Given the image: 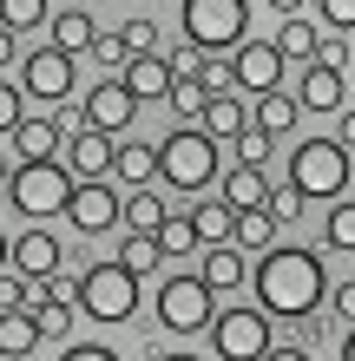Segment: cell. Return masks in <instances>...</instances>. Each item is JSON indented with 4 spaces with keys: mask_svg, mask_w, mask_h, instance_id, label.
<instances>
[{
    "mask_svg": "<svg viewBox=\"0 0 355 361\" xmlns=\"http://www.w3.org/2000/svg\"><path fill=\"white\" fill-rule=\"evenodd\" d=\"M250 289H257V309L263 315H283V322H309L329 295V269L316 250L303 243H277L270 257L250 263Z\"/></svg>",
    "mask_w": 355,
    "mask_h": 361,
    "instance_id": "1",
    "label": "cell"
},
{
    "mask_svg": "<svg viewBox=\"0 0 355 361\" xmlns=\"http://www.w3.org/2000/svg\"><path fill=\"white\" fill-rule=\"evenodd\" d=\"M250 0H184L178 20H184V39L204 53V59H217V53H243L250 47Z\"/></svg>",
    "mask_w": 355,
    "mask_h": 361,
    "instance_id": "2",
    "label": "cell"
},
{
    "mask_svg": "<svg viewBox=\"0 0 355 361\" xmlns=\"http://www.w3.org/2000/svg\"><path fill=\"white\" fill-rule=\"evenodd\" d=\"M158 178L172 184V190H204L217 171V138L204 132V125H178L172 138L158 145Z\"/></svg>",
    "mask_w": 355,
    "mask_h": 361,
    "instance_id": "3",
    "label": "cell"
},
{
    "mask_svg": "<svg viewBox=\"0 0 355 361\" xmlns=\"http://www.w3.org/2000/svg\"><path fill=\"white\" fill-rule=\"evenodd\" d=\"M79 178L66 171V164H20V171L7 178V204L20 210V217H66Z\"/></svg>",
    "mask_w": 355,
    "mask_h": 361,
    "instance_id": "4",
    "label": "cell"
},
{
    "mask_svg": "<svg viewBox=\"0 0 355 361\" xmlns=\"http://www.w3.org/2000/svg\"><path fill=\"white\" fill-rule=\"evenodd\" d=\"M211 322H217V295L204 289L198 269H178V276H164V283H158V329H172V335H204Z\"/></svg>",
    "mask_w": 355,
    "mask_h": 361,
    "instance_id": "5",
    "label": "cell"
},
{
    "mask_svg": "<svg viewBox=\"0 0 355 361\" xmlns=\"http://www.w3.org/2000/svg\"><path fill=\"white\" fill-rule=\"evenodd\" d=\"M289 184L303 190V197H336L349 190V152L336 138H303L296 152H289Z\"/></svg>",
    "mask_w": 355,
    "mask_h": 361,
    "instance_id": "6",
    "label": "cell"
},
{
    "mask_svg": "<svg viewBox=\"0 0 355 361\" xmlns=\"http://www.w3.org/2000/svg\"><path fill=\"white\" fill-rule=\"evenodd\" d=\"M79 315H92V322H132L138 315V276H125L119 263H92L79 276Z\"/></svg>",
    "mask_w": 355,
    "mask_h": 361,
    "instance_id": "7",
    "label": "cell"
},
{
    "mask_svg": "<svg viewBox=\"0 0 355 361\" xmlns=\"http://www.w3.org/2000/svg\"><path fill=\"white\" fill-rule=\"evenodd\" d=\"M211 342H217V361H263L270 355V315L263 309H217Z\"/></svg>",
    "mask_w": 355,
    "mask_h": 361,
    "instance_id": "8",
    "label": "cell"
},
{
    "mask_svg": "<svg viewBox=\"0 0 355 361\" xmlns=\"http://www.w3.org/2000/svg\"><path fill=\"white\" fill-rule=\"evenodd\" d=\"M138 118V99L119 86V79H99V86L79 99V125L86 132H99V138H112V132H125V125Z\"/></svg>",
    "mask_w": 355,
    "mask_h": 361,
    "instance_id": "9",
    "label": "cell"
},
{
    "mask_svg": "<svg viewBox=\"0 0 355 361\" xmlns=\"http://www.w3.org/2000/svg\"><path fill=\"white\" fill-rule=\"evenodd\" d=\"M66 224L79 230V237H99V230L125 224V197H119L112 184H79L73 204H66Z\"/></svg>",
    "mask_w": 355,
    "mask_h": 361,
    "instance_id": "10",
    "label": "cell"
},
{
    "mask_svg": "<svg viewBox=\"0 0 355 361\" xmlns=\"http://www.w3.org/2000/svg\"><path fill=\"white\" fill-rule=\"evenodd\" d=\"M20 92H27V99H66L73 92V59L59 47L27 53V59H20Z\"/></svg>",
    "mask_w": 355,
    "mask_h": 361,
    "instance_id": "11",
    "label": "cell"
},
{
    "mask_svg": "<svg viewBox=\"0 0 355 361\" xmlns=\"http://www.w3.org/2000/svg\"><path fill=\"white\" fill-rule=\"evenodd\" d=\"M277 79H283V53H277V39H250V47L231 59V86H237V92L270 99V92H277Z\"/></svg>",
    "mask_w": 355,
    "mask_h": 361,
    "instance_id": "12",
    "label": "cell"
},
{
    "mask_svg": "<svg viewBox=\"0 0 355 361\" xmlns=\"http://www.w3.org/2000/svg\"><path fill=\"white\" fill-rule=\"evenodd\" d=\"M13 276H27V283L59 276V237L53 230H20L13 237Z\"/></svg>",
    "mask_w": 355,
    "mask_h": 361,
    "instance_id": "13",
    "label": "cell"
},
{
    "mask_svg": "<svg viewBox=\"0 0 355 361\" xmlns=\"http://www.w3.org/2000/svg\"><path fill=\"white\" fill-rule=\"evenodd\" d=\"M119 86H125V92H132V99L145 105V99H172L178 73H172V59H164V53H145V59H132V66L119 73Z\"/></svg>",
    "mask_w": 355,
    "mask_h": 361,
    "instance_id": "14",
    "label": "cell"
},
{
    "mask_svg": "<svg viewBox=\"0 0 355 361\" xmlns=\"http://www.w3.org/2000/svg\"><path fill=\"white\" fill-rule=\"evenodd\" d=\"M66 171H73L79 184H106V171H112V138L73 132V138H66Z\"/></svg>",
    "mask_w": 355,
    "mask_h": 361,
    "instance_id": "15",
    "label": "cell"
},
{
    "mask_svg": "<svg viewBox=\"0 0 355 361\" xmlns=\"http://www.w3.org/2000/svg\"><path fill=\"white\" fill-rule=\"evenodd\" d=\"M198 276H204V289H211V295H224V289H243V283H250V257H243L237 243H217V250H204Z\"/></svg>",
    "mask_w": 355,
    "mask_h": 361,
    "instance_id": "16",
    "label": "cell"
},
{
    "mask_svg": "<svg viewBox=\"0 0 355 361\" xmlns=\"http://www.w3.org/2000/svg\"><path fill=\"white\" fill-rule=\"evenodd\" d=\"M47 27H53V47L59 53H92V39H99V20L86 13V7H53V20H47Z\"/></svg>",
    "mask_w": 355,
    "mask_h": 361,
    "instance_id": "17",
    "label": "cell"
},
{
    "mask_svg": "<svg viewBox=\"0 0 355 361\" xmlns=\"http://www.w3.org/2000/svg\"><path fill=\"white\" fill-rule=\"evenodd\" d=\"M224 204L237 210V217H250V210H263L270 204V178L263 171H243V164H231V171H224V190H217Z\"/></svg>",
    "mask_w": 355,
    "mask_h": 361,
    "instance_id": "18",
    "label": "cell"
},
{
    "mask_svg": "<svg viewBox=\"0 0 355 361\" xmlns=\"http://www.w3.org/2000/svg\"><path fill=\"white\" fill-rule=\"evenodd\" d=\"M204 132L237 145V138L250 132V99H243V92H217V99H211V112H204Z\"/></svg>",
    "mask_w": 355,
    "mask_h": 361,
    "instance_id": "19",
    "label": "cell"
},
{
    "mask_svg": "<svg viewBox=\"0 0 355 361\" xmlns=\"http://www.w3.org/2000/svg\"><path fill=\"white\" fill-rule=\"evenodd\" d=\"M112 178H125L132 190H152V178H158V145H119L112 152Z\"/></svg>",
    "mask_w": 355,
    "mask_h": 361,
    "instance_id": "20",
    "label": "cell"
},
{
    "mask_svg": "<svg viewBox=\"0 0 355 361\" xmlns=\"http://www.w3.org/2000/svg\"><path fill=\"white\" fill-rule=\"evenodd\" d=\"M191 230H198V243H204V250L237 243V210L224 204V197H211V204H198V210H191Z\"/></svg>",
    "mask_w": 355,
    "mask_h": 361,
    "instance_id": "21",
    "label": "cell"
},
{
    "mask_svg": "<svg viewBox=\"0 0 355 361\" xmlns=\"http://www.w3.org/2000/svg\"><path fill=\"white\" fill-rule=\"evenodd\" d=\"M296 105H303V112H342V73L309 66L303 86H296Z\"/></svg>",
    "mask_w": 355,
    "mask_h": 361,
    "instance_id": "22",
    "label": "cell"
},
{
    "mask_svg": "<svg viewBox=\"0 0 355 361\" xmlns=\"http://www.w3.org/2000/svg\"><path fill=\"white\" fill-rule=\"evenodd\" d=\"M296 112H303V105L289 99V92H270V99L250 105V125H257V132H270V138H283V132H296Z\"/></svg>",
    "mask_w": 355,
    "mask_h": 361,
    "instance_id": "23",
    "label": "cell"
},
{
    "mask_svg": "<svg viewBox=\"0 0 355 361\" xmlns=\"http://www.w3.org/2000/svg\"><path fill=\"white\" fill-rule=\"evenodd\" d=\"M40 342V322L27 309H13V315H0V361H27Z\"/></svg>",
    "mask_w": 355,
    "mask_h": 361,
    "instance_id": "24",
    "label": "cell"
},
{
    "mask_svg": "<svg viewBox=\"0 0 355 361\" xmlns=\"http://www.w3.org/2000/svg\"><path fill=\"white\" fill-rule=\"evenodd\" d=\"M164 217H172V210L158 204V190H132V197H125V230H132V237H158Z\"/></svg>",
    "mask_w": 355,
    "mask_h": 361,
    "instance_id": "25",
    "label": "cell"
},
{
    "mask_svg": "<svg viewBox=\"0 0 355 361\" xmlns=\"http://www.w3.org/2000/svg\"><path fill=\"white\" fill-rule=\"evenodd\" d=\"M316 47H323L316 20H283V27H277V53L283 59H316Z\"/></svg>",
    "mask_w": 355,
    "mask_h": 361,
    "instance_id": "26",
    "label": "cell"
},
{
    "mask_svg": "<svg viewBox=\"0 0 355 361\" xmlns=\"http://www.w3.org/2000/svg\"><path fill=\"white\" fill-rule=\"evenodd\" d=\"M237 250H257V257H270V250H277V224H270V210L237 217Z\"/></svg>",
    "mask_w": 355,
    "mask_h": 361,
    "instance_id": "27",
    "label": "cell"
},
{
    "mask_svg": "<svg viewBox=\"0 0 355 361\" xmlns=\"http://www.w3.org/2000/svg\"><path fill=\"white\" fill-rule=\"evenodd\" d=\"M158 257H164L158 237H125V243H119V269H125V276H152Z\"/></svg>",
    "mask_w": 355,
    "mask_h": 361,
    "instance_id": "28",
    "label": "cell"
},
{
    "mask_svg": "<svg viewBox=\"0 0 355 361\" xmlns=\"http://www.w3.org/2000/svg\"><path fill=\"white\" fill-rule=\"evenodd\" d=\"M119 39H125V53H132V59L158 53V20H152V13H132V20H119Z\"/></svg>",
    "mask_w": 355,
    "mask_h": 361,
    "instance_id": "29",
    "label": "cell"
},
{
    "mask_svg": "<svg viewBox=\"0 0 355 361\" xmlns=\"http://www.w3.org/2000/svg\"><path fill=\"white\" fill-rule=\"evenodd\" d=\"M303 204H309V197L283 178V184H270V204H263V210H270V224H277V230H289V224L303 217Z\"/></svg>",
    "mask_w": 355,
    "mask_h": 361,
    "instance_id": "30",
    "label": "cell"
},
{
    "mask_svg": "<svg viewBox=\"0 0 355 361\" xmlns=\"http://www.w3.org/2000/svg\"><path fill=\"white\" fill-rule=\"evenodd\" d=\"M172 112L204 125V112H211V86H204V79H178V86H172Z\"/></svg>",
    "mask_w": 355,
    "mask_h": 361,
    "instance_id": "31",
    "label": "cell"
},
{
    "mask_svg": "<svg viewBox=\"0 0 355 361\" xmlns=\"http://www.w3.org/2000/svg\"><path fill=\"white\" fill-rule=\"evenodd\" d=\"M40 20H53L47 0H0V27L20 33V27H40Z\"/></svg>",
    "mask_w": 355,
    "mask_h": 361,
    "instance_id": "32",
    "label": "cell"
},
{
    "mask_svg": "<svg viewBox=\"0 0 355 361\" xmlns=\"http://www.w3.org/2000/svg\"><path fill=\"white\" fill-rule=\"evenodd\" d=\"M323 250H355V204H349V197L329 210V224H323Z\"/></svg>",
    "mask_w": 355,
    "mask_h": 361,
    "instance_id": "33",
    "label": "cell"
},
{
    "mask_svg": "<svg viewBox=\"0 0 355 361\" xmlns=\"http://www.w3.org/2000/svg\"><path fill=\"white\" fill-rule=\"evenodd\" d=\"M158 250H164V257H191V250H198V230H191V217H164V230H158Z\"/></svg>",
    "mask_w": 355,
    "mask_h": 361,
    "instance_id": "34",
    "label": "cell"
},
{
    "mask_svg": "<svg viewBox=\"0 0 355 361\" xmlns=\"http://www.w3.org/2000/svg\"><path fill=\"white\" fill-rule=\"evenodd\" d=\"M270 152H277V138H270V132H257V125H250V132L237 138V164H243V171H263V164H270Z\"/></svg>",
    "mask_w": 355,
    "mask_h": 361,
    "instance_id": "35",
    "label": "cell"
},
{
    "mask_svg": "<svg viewBox=\"0 0 355 361\" xmlns=\"http://www.w3.org/2000/svg\"><path fill=\"white\" fill-rule=\"evenodd\" d=\"M92 59L99 66H112V79L132 66V53H125V39H119V27H99V39H92Z\"/></svg>",
    "mask_w": 355,
    "mask_h": 361,
    "instance_id": "36",
    "label": "cell"
},
{
    "mask_svg": "<svg viewBox=\"0 0 355 361\" xmlns=\"http://www.w3.org/2000/svg\"><path fill=\"white\" fill-rule=\"evenodd\" d=\"M20 105H27V92H20V79H7V73H0V132H20V118H27V112H20Z\"/></svg>",
    "mask_w": 355,
    "mask_h": 361,
    "instance_id": "37",
    "label": "cell"
},
{
    "mask_svg": "<svg viewBox=\"0 0 355 361\" xmlns=\"http://www.w3.org/2000/svg\"><path fill=\"white\" fill-rule=\"evenodd\" d=\"M73 315H79L73 302H47V309L33 315V322H40V342H47V335H53V342H59V335H73Z\"/></svg>",
    "mask_w": 355,
    "mask_h": 361,
    "instance_id": "38",
    "label": "cell"
},
{
    "mask_svg": "<svg viewBox=\"0 0 355 361\" xmlns=\"http://www.w3.org/2000/svg\"><path fill=\"white\" fill-rule=\"evenodd\" d=\"M316 20H323V27L336 33V39H342V33L355 27V0H323V7H316Z\"/></svg>",
    "mask_w": 355,
    "mask_h": 361,
    "instance_id": "39",
    "label": "cell"
},
{
    "mask_svg": "<svg viewBox=\"0 0 355 361\" xmlns=\"http://www.w3.org/2000/svg\"><path fill=\"white\" fill-rule=\"evenodd\" d=\"M59 361H119L106 342H66V348H59Z\"/></svg>",
    "mask_w": 355,
    "mask_h": 361,
    "instance_id": "40",
    "label": "cell"
},
{
    "mask_svg": "<svg viewBox=\"0 0 355 361\" xmlns=\"http://www.w3.org/2000/svg\"><path fill=\"white\" fill-rule=\"evenodd\" d=\"M309 66H329V73H342V66H349V47H342L336 33H329L323 47H316V59H309Z\"/></svg>",
    "mask_w": 355,
    "mask_h": 361,
    "instance_id": "41",
    "label": "cell"
},
{
    "mask_svg": "<svg viewBox=\"0 0 355 361\" xmlns=\"http://www.w3.org/2000/svg\"><path fill=\"white\" fill-rule=\"evenodd\" d=\"M20 289H27L20 276H0V315H13V309H20Z\"/></svg>",
    "mask_w": 355,
    "mask_h": 361,
    "instance_id": "42",
    "label": "cell"
},
{
    "mask_svg": "<svg viewBox=\"0 0 355 361\" xmlns=\"http://www.w3.org/2000/svg\"><path fill=\"white\" fill-rule=\"evenodd\" d=\"M329 302H336V315H342V322H349V329H355V283H342V289H336V295H329Z\"/></svg>",
    "mask_w": 355,
    "mask_h": 361,
    "instance_id": "43",
    "label": "cell"
},
{
    "mask_svg": "<svg viewBox=\"0 0 355 361\" xmlns=\"http://www.w3.org/2000/svg\"><path fill=\"white\" fill-rule=\"evenodd\" d=\"M13 59H20V33L0 27V66H13Z\"/></svg>",
    "mask_w": 355,
    "mask_h": 361,
    "instance_id": "44",
    "label": "cell"
},
{
    "mask_svg": "<svg viewBox=\"0 0 355 361\" xmlns=\"http://www.w3.org/2000/svg\"><path fill=\"white\" fill-rule=\"evenodd\" d=\"M336 125H342V132H336V145H342V152H355V112H342Z\"/></svg>",
    "mask_w": 355,
    "mask_h": 361,
    "instance_id": "45",
    "label": "cell"
},
{
    "mask_svg": "<svg viewBox=\"0 0 355 361\" xmlns=\"http://www.w3.org/2000/svg\"><path fill=\"white\" fill-rule=\"evenodd\" d=\"M263 361H309V348H270Z\"/></svg>",
    "mask_w": 355,
    "mask_h": 361,
    "instance_id": "46",
    "label": "cell"
},
{
    "mask_svg": "<svg viewBox=\"0 0 355 361\" xmlns=\"http://www.w3.org/2000/svg\"><path fill=\"white\" fill-rule=\"evenodd\" d=\"M7 263H13V243H7V230H0V276H7Z\"/></svg>",
    "mask_w": 355,
    "mask_h": 361,
    "instance_id": "47",
    "label": "cell"
},
{
    "mask_svg": "<svg viewBox=\"0 0 355 361\" xmlns=\"http://www.w3.org/2000/svg\"><path fill=\"white\" fill-rule=\"evenodd\" d=\"M342 361H355V329H349V335H342Z\"/></svg>",
    "mask_w": 355,
    "mask_h": 361,
    "instance_id": "48",
    "label": "cell"
},
{
    "mask_svg": "<svg viewBox=\"0 0 355 361\" xmlns=\"http://www.w3.org/2000/svg\"><path fill=\"white\" fill-rule=\"evenodd\" d=\"M158 361H204V355H158Z\"/></svg>",
    "mask_w": 355,
    "mask_h": 361,
    "instance_id": "49",
    "label": "cell"
},
{
    "mask_svg": "<svg viewBox=\"0 0 355 361\" xmlns=\"http://www.w3.org/2000/svg\"><path fill=\"white\" fill-rule=\"evenodd\" d=\"M7 178H13V171H7V164H0V184H7Z\"/></svg>",
    "mask_w": 355,
    "mask_h": 361,
    "instance_id": "50",
    "label": "cell"
}]
</instances>
